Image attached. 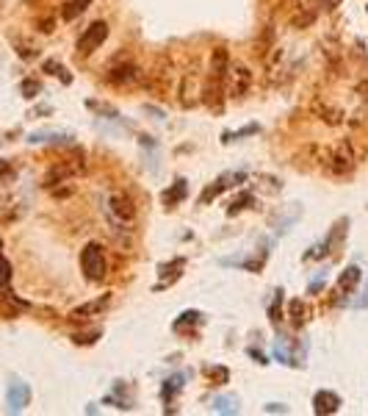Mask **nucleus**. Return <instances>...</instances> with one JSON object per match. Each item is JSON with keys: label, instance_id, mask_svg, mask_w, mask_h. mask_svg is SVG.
<instances>
[{"label": "nucleus", "instance_id": "1", "mask_svg": "<svg viewBox=\"0 0 368 416\" xmlns=\"http://www.w3.org/2000/svg\"><path fill=\"white\" fill-rule=\"evenodd\" d=\"M100 211H103V220L108 222L114 236H119V239H130L133 236L138 211H136V203L130 200V194H125L119 189H108L100 197Z\"/></svg>", "mask_w": 368, "mask_h": 416}, {"label": "nucleus", "instance_id": "2", "mask_svg": "<svg viewBox=\"0 0 368 416\" xmlns=\"http://www.w3.org/2000/svg\"><path fill=\"white\" fill-rule=\"evenodd\" d=\"M321 167L335 175V178H349L354 172V167L360 164V153L354 150L352 139H341V142H335L332 148H324L321 150Z\"/></svg>", "mask_w": 368, "mask_h": 416}, {"label": "nucleus", "instance_id": "3", "mask_svg": "<svg viewBox=\"0 0 368 416\" xmlns=\"http://www.w3.org/2000/svg\"><path fill=\"white\" fill-rule=\"evenodd\" d=\"M81 269H84V275H86V281H92V284H100V281H103L106 272H108L103 244L89 242V244L81 250Z\"/></svg>", "mask_w": 368, "mask_h": 416}, {"label": "nucleus", "instance_id": "4", "mask_svg": "<svg viewBox=\"0 0 368 416\" xmlns=\"http://www.w3.org/2000/svg\"><path fill=\"white\" fill-rule=\"evenodd\" d=\"M106 81L116 89H136L138 84H144V73L133 64V61H125V64H114L108 73H106Z\"/></svg>", "mask_w": 368, "mask_h": 416}, {"label": "nucleus", "instance_id": "5", "mask_svg": "<svg viewBox=\"0 0 368 416\" xmlns=\"http://www.w3.org/2000/svg\"><path fill=\"white\" fill-rule=\"evenodd\" d=\"M108 23L106 20H95L84 34H81V39H78V45H75V53H78V58H86V56H92L95 50H100L103 47V42L108 39Z\"/></svg>", "mask_w": 368, "mask_h": 416}, {"label": "nucleus", "instance_id": "6", "mask_svg": "<svg viewBox=\"0 0 368 416\" xmlns=\"http://www.w3.org/2000/svg\"><path fill=\"white\" fill-rule=\"evenodd\" d=\"M86 170V164H84V156H78V159H66V161H58V164H53L50 170H47V175H45V186L47 189H56L58 183H69L75 175H81Z\"/></svg>", "mask_w": 368, "mask_h": 416}, {"label": "nucleus", "instance_id": "7", "mask_svg": "<svg viewBox=\"0 0 368 416\" xmlns=\"http://www.w3.org/2000/svg\"><path fill=\"white\" fill-rule=\"evenodd\" d=\"M249 86H252V73L244 64L230 61L228 76H225V92H228V97H244L249 92Z\"/></svg>", "mask_w": 368, "mask_h": 416}, {"label": "nucleus", "instance_id": "8", "mask_svg": "<svg viewBox=\"0 0 368 416\" xmlns=\"http://www.w3.org/2000/svg\"><path fill=\"white\" fill-rule=\"evenodd\" d=\"M244 178H247L244 172H225V175H219V178H216V181H213V183L199 194V203H202V205H208L210 200H216L222 192H228V189H233L236 183H241Z\"/></svg>", "mask_w": 368, "mask_h": 416}, {"label": "nucleus", "instance_id": "9", "mask_svg": "<svg viewBox=\"0 0 368 416\" xmlns=\"http://www.w3.org/2000/svg\"><path fill=\"white\" fill-rule=\"evenodd\" d=\"M225 97H228L225 81H219V78L208 76V81H205V86H202V100H205V106H208L210 111H222Z\"/></svg>", "mask_w": 368, "mask_h": 416}, {"label": "nucleus", "instance_id": "10", "mask_svg": "<svg viewBox=\"0 0 368 416\" xmlns=\"http://www.w3.org/2000/svg\"><path fill=\"white\" fill-rule=\"evenodd\" d=\"M310 108H313V114H316L321 122H327V125H332V128L341 125V122L346 119V114H343L338 106H332L327 97H321V95L313 97V106H310Z\"/></svg>", "mask_w": 368, "mask_h": 416}, {"label": "nucleus", "instance_id": "11", "mask_svg": "<svg viewBox=\"0 0 368 416\" xmlns=\"http://www.w3.org/2000/svg\"><path fill=\"white\" fill-rule=\"evenodd\" d=\"M6 402H9V411H12V413H20V411L31 402V389H28V383L14 380V383L9 386V391H6Z\"/></svg>", "mask_w": 368, "mask_h": 416}, {"label": "nucleus", "instance_id": "12", "mask_svg": "<svg viewBox=\"0 0 368 416\" xmlns=\"http://www.w3.org/2000/svg\"><path fill=\"white\" fill-rule=\"evenodd\" d=\"M197 100H202V86L197 81V73H188L180 86V106L188 108V106H197Z\"/></svg>", "mask_w": 368, "mask_h": 416}, {"label": "nucleus", "instance_id": "13", "mask_svg": "<svg viewBox=\"0 0 368 416\" xmlns=\"http://www.w3.org/2000/svg\"><path fill=\"white\" fill-rule=\"evenodd\" d=\"M313 411H316L319 416H330V413H338V411H341V397H338L335 391L324 389V391H319V394L313 397Z\"/></svg>", "mask_w": 368, "mask_h": 416}, {"label": "nucleus", "instance_id": "14", "mask_svg": "<svg viewBox=\"0 0 368 416\" xmlns=\"http://www.w3.org/2000/svg\"><path fill=\"white\" fill-rule=\"evenodd\" d=\"M346 225H349V222H346V220H341V222H338V225L330 231V236H327L321 244H316V247H313V250H310L305 258L310 261V258H324L327 253H332V244H338V242H341V233L346 231Z\"/></svg>", "mask_w": 368, "mask_h": 416}, {"label": "nucleus", "instance_id": "15", "mask_svg": "<svg viewBox=\"0 0 368 416\" xmlns=\"http://www.w3.org/2000/svg\"><path fill=\"white\" fill-rule=\"evenodd\" d=\"M108 303H111V294H103V297H97V300H92V303H86V305H81V308H75L69 314V319H89V316H95V314H100V311H106L108 308Z\"/></svg>", "mask_w": 368, "mask_h": 416}, {"label": "nucleus", "instance_id": "16", "mask_svg": "<svg viewBox=\"0 0 368 416\" xmlns=\"http://www.w3.org/2000/svg\"><path fill=\"white\" fill-rule=\"evenodd\" d=\"M274 358H277L280 364H288V367H299V364H302V361L297 358V353L291 350V344H288L285 336H277V338H274Z\"/></svg>", "mask_w": 368, "mask_h": 416}, {"label": "nucleus", "instance_id": "17", "mask_svg": "<svg viewBox=\"0 0 368 416\" xmlns=\"http://www.w3.org/2000/svg\"><path fill=\"white\" fill-rule=\"evenodd\" d=\"M186 266V258H175L172 264H164L161 266V284L156 286V292H161L164 286H169V284H175L177 277H180V269Z\"/></svg>", "mask_w": 368, "mask_h": 416}, {"label": "nucleus", "instance_id": "18", "mask_svg": "<svg viewBox=\"0 0 368 416\" xmlns=\"http://www.w3.org/2000/svg\"><path fill=\"white\" fill-rule=\"evenodd\" d=\"M186 194H188V186H186V181H183V178H177V181L172 183V189H167V192H164V197H161V200H164V205H167V208H175V205H180V203L186 200Z\"/></svg>", "mask_w": 368, "mask_h": 416}, {"label": "nucleus", "instance_id": "19", "mask_svg": "<svg viewBox=\"0 0 368 416\" xmlns=\"http://www.w3.org/2000/svg\"><path fill=\"white\" fill-rule=\"evenodd\" d=\"M89 6H92V0H66L64 9H61V20L72 23L75 17H81V14H84Z\"/></svg>", "mask_w": 368, "mask_h": 416}, {"label": "nucleus", "instance_id": "20", "mask_svg": "<svg viewBox=\"0 0 368 416\" xmlns=\"http://www.w3.org/2000/svg\"><path fill=\"white\" fill-rule=\"evenodd\" d=\"M69 133H56V130H36V133H31L28 136V142L31 145H45V142H64V145H69Z\"/></svg>", "mask_w": 368, "mask_h": 416}, {"label": "nucleus", "instance_id": "21", "mask_svg": "<svg viewBox=\"0 0 368 416\" xmlns=\"http://www.w3.org/2000/svg\"><path fill=\"white\" fill-rule=\"evenodd\" d=\"M360 266H346L343 272H341V277H338V289L341 292H352L357 284H360Z\"/></svg>", "mask_w": 368, "mask_h": 416}, {"label": "nucleus", "instance_id": "22", "mask_svg": "<svg viewBox=\"0 0 368 416\" xmlns=\"http://www.w3.org/2000/svg\"><path fill=\"white\" fill-rule=\"evenodd\" d=\"M186 378H188V375H186V372H180V375H172V378H167V380H164V389H161V397H164V402L175 400V394H177V391L186 386V383H183Z\"/></svg>", "mask_w": 368, "mask_h": 416}, {"label": "nucleus", "instance_id": "23", "mask_svg": "<svg viewBox=\"0 0 368 416\" xmlns=\"http://www.w3.org/2000/svg\"><path fill=\"white\" fill-rule=\"evenodd\" d=\"M213 411L216 413H238V400L236 397H213Z\"/></svg>", "mask_w": 368, "mask_h": 416}, {"label": "nucleus", "instance_id": "24", "mask_svg": "<svg viewBox=\"0 0 368 416\" xmlns=\"http://www.w3.org/2000/svg\"><path fill=\"white\" fill-rule=\"evenodd\" d=\"M42 69H45V73H50V76H56V78H61V84H72V76L64 69V64H58L56 58L45 61V64H42Z\"/></svg>", "mask_w": 368, "mask_h": 416}, {"label": "nucleus", "instance_id": "25", "mask_svg": "<svg viewBox=\"0 0 368 416\" xmlns=\"http://www.w3.org/2000/svg\"><path fill=\"white\" fill-rule=\"evenodd\" d=\"M252 203H255V194H252V192H241V194H238V197H236V200L230 203V208H228V214L233 217V214H238V211H244V208H249Z\"/></svg>", "mask_w": 368, "mask_h": 416}, {"label": "nucleus", "instance_id": "26", "mask_svg": "<svg viewBox=\"0 0 368 416\" xmlns=\"http://www.w3.org/2000/svg\"><path fill=\"white\" fill-rule=\"evenodd\" d=\"M20 92H23V97H28V100H34L39 92H42V84L36 81V78H25L23 84H20Z\"/></svg>", "mask_w": 368, "mask_h": 416}, {"label": "nucleus", "instance_id": "27", "mask_svg": "<svg viewBox=\"0 0 368 416\" xmlns=\"http://www.w3.org/2000/svg\"><path fill=\"white\" fill-rule=\"evenodd\" d=\"M186 322H191V325H199V322H202V314H199V311H186V314H180V319H175L172 330L177 333V330H180Z\"/></svg>", "mask_w": 368, "mask_h": 416}, {"label": "nucleus", "instance_id": "28", "mask_svg": "<svg viewBox=\"0 0 368 416\" xmlns=\"http://www.w3.org/2000/svg\"><path fill=\"white\" fill-rule=\"evenodd\" d=\"M305 314H308V308H305L302 300H293L291 303V319H293V325H297V327L305 322Z\"/></svg>", "mask_w": 368, "mask_h": 416}, {"label": "nucleus", "instance_id": "29", "mask_svg": "<svg viewBox=\"0 0 368 416\" xmlns=\"http://www.w3.org/2000/svg\"><path fill=\"white\" fill-rule=\"evenodd\" d=\"M12 284V264L0 255V289H6Z\"/></svg>", "mask_w": 368, "mask_h": 416}, {"label": "nucleus", "instance_id": "30", "mask_svg": "<svg viewBox=\"0 0 368 416\" xmlns=\"http://www.w3.org/2000/svg\"><path fill=\"white\" fill-rule=\"evenodd\" d=\"M208 375H210V380H216V386H225L230 380V372L225 367H213V369H208Z\"/></svg>", "mask_w": 368, "mask_h": 416}, {"label": "nucleus", "instance_id": "31", "mask_svg": "<svg viewBox=\"0 0 368 416\" xmlns=\"http://www.w3.org/2000/svg\"><path fill=\"white\" fill-rule=\"evenodd\" d=\"M258 130H260L258 125H247V128H241V130H236V133H225V136H222V142H236V139L249 136V133H258Z\"/></svg>", "mask_w": 368, "mask_h": 416}, {"label": "nucleus", "instance_id": "32", "mask_svg": "<svg viewBox=\"0 0 368 416\" xmlns=\"http://www.w3.org/2000/svg\"><path fill=\"white\" fill-rule=\"evenodd\" d=\"M100 338V330L95 327V330H89V333H75V336H72V341H75V344H95Z\"/></svg>", "mask_w": 368, "mask_h": 416}, {"label": "nucleus", "instance_id": "33", "mask_svg": "<svg viewBox=\"0 0 368 416\" xmlns=\"http://www.w3.org/2000/svg\"><path fill=\"white\" fill-rule=\"evenodd\" d=\"M324 284H327V269H319V272L313 275V281H310V286H308V289H310V294H316V292H319V289H321Z\"/></svg>", "mask_w": 368, "mask_h": 416}, {"label": "nucleus", "instance_id": "34", "mask_svg": "<svg viewBox=\"0 0 368 416\" xmlns=\"http://www.w3.org/2000/svg\"><path fill=\"white\" fill-rule=\"evenodd\" d=\"M354 308H360V311L368 308V281H365V286H363V294L354 300Z\"/></svg>", "mask_w": 368, "mask_h": 416}, {"label": "nucleus", "instance_id": "35", "mask_svg": "<svg viewBox=\"0 0 368 416\" xmlns=\"http://www.w3.org/2000/svg\"><path fill=\"white\" fill-rule=\"evenodd\" d=\"M357 97H360V100H363V103L368 106V78L357 84Z\"/></svg>", "mask_w": 368, "mask_h": 416}, {"label": "nucleus", "instance_id": "36", "mask_svg": "<svg viewBox=\"0 0 368 416\" xmlns=\"http://www.w3.org/2000/svg\"><path fill=\"white\" fill-rule=\"evenodd\" d=\"M249 356H252V358H255L258 364H269V361H266V356H263V353H258L255 347H249Z\"/></svg>", "mask_w": 368, "mask_h": 416}, {"label": "nucleus", "instance_id": "37", "mask_svg": "<svg viewBox=\"0 0 368 416\" xmlns=\"http://www.w3.org/2000/svg\"><path fill=\"white\" fill-rule=\"evenodd\" d=\"M12 172V164L6 161V159H0V178H3V175H9Z\"/></svg>", "mask_w": 368, "mask_h": 416}, {"label": "nucleus", "instance_id": "38", "mask_svg": "<svg viewBox=\"0 0 368 416\" xmlns=\"http://www.w3.org/2000/svg\"><path fill=\"white\" fill-rule=\"evenodd\" d=\"M266 411H269V413H277V411H280V413H288V408H285V405H269Z\"/></svg>", "mask_w": 368, "mask_h": 416}, {"label": "nucleus", "instance_id": "39", "mask_svg": "<svg viewBox=\"0 0 368 416\" xmlns=\"http://www.w3.org/2000/svg\"><path fill=\"white\" fill-rule=\"evenodd\" d=\"M319 3H324L327 9H335V6H341V0H319Z\"/></svg>", "mask_w": 368, "mask_h": 416}, {"label": "nucleus", "instance_id": "40", "mask_svg": "<svg viewBox=\"0 0 368 416\" xmlns=\"http://www.w3.org/2000/svg\"><path fill=\"white\" fill-rule=\"evenodd\" d=\"M0 3H3V0H0Z\"/></svg>", "mask_w": 368, "mask_h": 416}]
</instances>
